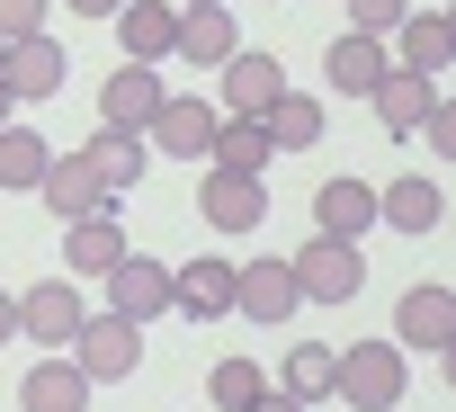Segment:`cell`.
<instances>
[{"label": "cell", "instance_id": "7a4b0ae2", "mask_svg": "<svg viewBox=\"0 0 456 412\" xmlns=\"http://www.w3.org/2000/svg\"><path fill=\"white\" fill-rule=\"evenodd\" d=\"M296 296H314V305H349L358 287H367V260H358V243H331V234H314L296 260Z\"/></svg>", "mask_w": 456, "mask_h": 412}, {"label": "cell", "instance_id": "7c38bea8", "mask_svg": "<svg viewBox=\"0 0 456 412\" xmlns=\"http://www.w3.org/2000/svg\"><path fill=\"white\" fill-rule=\"evenodd\" d=\"M81 323H90V305H81V287H72V278H45V287H28V296H19V332H28V341H45V350H54V341H72Z\"/></svg>", "mask_w": 456, "mask_h": 412}, {"label": "cell", "instance_id": "5b68a950", "mask_svg": "<svg viewBox=\"0 0 456 412\" xmlns=\"http://www.w3.org/2000/svg\"><path fill=\"white\" fill-rule=\"evenodd\" d=\"M108 314L117 323H161L170 314V260H143V251H126L117 269H108Z\"/></svg>", "mask_w": 456, "mask_h": 412}, {"label": "cell", "instance_id": "7402d4cb", "mask_svg": "<svg viewBox=\"0 0 456 412\" xmlns=\"http://www.w3.org/2000/svg\"><path fill=\"white\" fill-rule=\"evenodd\" d=\"M170 37H179V10H170V0H126V10H117V45H126V63H161Z\"/></svg>", "mask_w": 456, "mask_h": 412}, {"label": "cell", "instance_id": "6da1fadb", "mask_svg": "<svg viewBox=\"0 0 456 412\" xmlns=\"http://www.w3.org/2000/svg\"><path fill=\"white\" fill-rule=\"evenodd\" d=\"M403 385H411V367H403V350H394L385 332H376V341H349V350L331 358V394H340L349 412H394Z\"/></svg>", "mask_w": 456, "mask_h": 412}, {"label": "cell", "instance_id": "603a6c76", "mask_svg": "<svg viewBox=\"0 0 456 412\" xmlns=\"http://www.w3.org/2000/svg\"><path fill=\"white\" fill-rule=\"evenodd\" d=\"M117 260H126V225H117V216H81V225H63V269L108 278Z\"/></svg>", "mask_w": 456, "mask_h": 412}, {"label": "cell", "instance_id": "d6a6232c", "mask_svg": "<svg viewBox=\"0 0 456 412\" xmlns=\"http://www.w3.org/2000/svg\"><path fill=\"white\" fill-rule=\"evenodd\" d=\"M251 412H305V403H296V394H278V385H269V394H260V403H251Z\"/></svg>", "mask_w": 456, "mask_h": 412}, {"label": "cell", "instance_id": "e575fe53", "mask_svg": "<svg viewBox=\"0 0 456 412\" xmlns=\"http://www.w3.org/2000/svg\"><path fill=\"white\" fill-rule=\"evenodd\" d=\"M0 126H19V108H10V90H0Z\"/></svg>", "mask_w": 456, "mask_h": 412}, {"label": "cell", "instance_id": "5bb4252c", "mask_svg": "<svg viewBox=\"0 0 456 412\" xmlns=\"http://www.w3.org/2000/svg\"><path fill=\"white\" fill-rule=\"evenodd\" d=\"M81 161H90V179H99V197L117 206V197H126V188L143 179V161H152V152H143V135H117V126H99V135L81 144Z\"/></svg>", "mask_w": 456, "mask_h": 412}, {"label": "cell", "instance_id": "d4e9b609", "mask_svg": "<svg viewBox=\"0 0 456 412\" xmlns=\"http://www.w3.org/2000/svg\"><path fill=\"white\" fill-rule=\"evenodd\" d=\"M260 126H269L278 152H314V135H322V99H314V90H278Z\"/></svg>", "mask_w": 456, "mask_h": 412}, {"label": "cell", "instance_id": "8fae6325", "mask_svg": "<svg viewBox=\"0 0 456 412\" xmlns=\"http://www.w3.org/2000/svg\"><path fill=\"white\" fill-rule=\"evenodd\" d=\"M305 296H296V269L287 260H242L233 269V314H251V323H287Z\"/></svg>", "mask_w": 456, "mask_h": 412}, {"label": "cell", "instance_id": "f546056e", "mask_svg": "<svg viewBox=\"0 0 456 412\" xmlns=\"http://www.w3.org/2000/svg\"><path fill=\"white\" fill-rule=\"evenodd\" d=\"M403 19H411V0H349V37H376L385 45Z\"/></svg>", "mask_w": 456, "mask_h": 412}, {"label": "cell", "instance_id": "4316f807", "mask_svg": "<svg viewBox=\"0 0 456 412\" xmlns=\"http://www.w3.org/2000/svg\"><path fill=\"white\" fill-rule=\"evenodd\" d=\"M45 161H54V152H45V135H37V126H0V188H28V197H37Z\"/></svg>", "mask_w": 456, "mask_h": 412}, {"label": "cell", "instance_id": "4dcf8cb0", "mask_svg": "<svg viewBox=\"0 0 456 412\" xmlns=\"http://www.w3.org/2000/svg\"><path fill=\"white\" fill-rule=\"evenodd\" d=\"M19 37H45V0H0V45Z\"/></svg>", "mask_w": 456, "mask_h": 412}, {"label": "cell", "instance_id": "52a82bcc", "mask_svg": "<svg viewBox=\"0 0 456 412\" xmlns=\"http://www.w3.org/2000/svg\"><path fill=\"white\" fill-rule=\"evenodd\" d=\"M161 63H126V72H108V90H99V126H117V135H143L152 117H161Z\"/></svg>", "mask_w": 456, "mask_h": 412}, {"label": "cell", "instance_id": "30bf717a", "mask_svg": "<svg viewBox=\"0 0 456 412\" xmlns=\"http://www.w3.org/2000/svg\"><path fill=\"white\" fill-rule=\"evenodd\" d=\"M170 314L224 323V314H233V260H179L170 269Z\"/></svg>", "mask_w": 456, "mask_h": 412}, {"label": "cell", "instance_id": "83f0119b", "mask_svg": "<svg viewBox=\"0 0 456 412\" xmlns=\"http://www.w3.org/2000/svg\"><path fill=\"white\" fill-rule=\"evenodd\" d=\"M331 358H340V350H314V341H296V350H287V367H278V394H296V403L314 412V403L331 394Z\"/></svg>", "mask_w": 456, "mask_h": 412}, {"label": "cell", "instance_id": "e0dca14e", "mask_svg": "<svg viewBox=\"0 0 456 412\" xmlns=\"http://www.w3.org/2000/svg\"><path fill=\"white\" fill-rule=\"evenodd\" d=\"M385 72H394V63H385V45H376V37H349V28H340V37L322 45V81H331V90H349V99H367Z\"/></svg>", "mask_w": 456, "mask_h": 412}, {"label": "cell", "instance_id": "836d02e7", "mask_svg": "<svg viewBox=\"0 0 456 412\" xmlns=\"http://www.w3.org/2000/svg\"><path fill=\"white\" fill-rule=\"evenodd\" d=\"M72 10H81V19H117V10H126V0H72Z\"/></svg>", "mask_w": 456, "mask_h": 412}, {"label": "cell", "instance_id": "4fadbf2b", "mask_svg": "<svg viewBox=\"0 0 456 412\" xmlns=\"http://www.w3.org/2000/svg\"><path fill=\"white\" fill-rule=\"evenodd\" d=\"M197 216H206L215 234H251V225L269 216V188H260V179H233V170H206V188H197Z\"/></svg>", "mask_w": 456, "mask_h": 412}, {"label": "cell", "instance_id": "ffe728a7", "mask_svg": "<svg viewBox=\"0 0 456 412\" xmlns=\"http://www.w3.org/2000/svg\"><path fill=\"white\" fill-rule=\"evenodd\" d=\"M314 234H331V243L376 234V188H367V179H331V188L314 197Z\"/></svg>", "mask_w": 456, "mask_h": 412}, {"label": "cell", "instance_id": "9c48e42d", "mask_svg": "<svg viewBox=\"0 0 456 412\" xmlns=\"http://www.w3.org/2000/svg\"><path fill=\"white\" fill-rule=\"evenodd\" d=\"M394 350H456V296L429 278V287H403L394 305Z\"/></svg>", "mask_w": 456, "mask_h": 412}, {"label": "cell", "instance_id": "cb8c5ba5", "mask_svg": "<svg viewBox=\"0 0 456 412\" xmlns=\"http://www.w3.org/2000/svg\"><path fill=\"white\" fill-rule=\"evenodd\" d=\"M233 45L242 37H233V10H224V0H215V10H179V37H170L179 63H224Z\"/></svg>", "mask_w": 456, "mask_h": 412}, {"label": "cell", "instance_id": "f1b7e54d", "mask_svg": "<svg viewBox=\"0 0 456 412\" xmlns=\"http://www.w3.org/2000/svg\"><path fill=\"white\" fill-rule=\"evenodd\" d=\"M206 394H215V412H251V403L269 394V376H260L251 358H215V376H206Z\"/></svg>", "mask_w": 456, "mask_h": 412}, {"label": "cell", "instance_id": "484cf974", "mask_svg": "<svg viewBox=\"0 0 456 412\" xmlns=\"http://www.w3.org/2000/svg\"><path fill=\"white\" fill-rule=\"evenodd\" d=\"M376 225L429 234V225H438V179H394V188H376Z\"/></svg>", "mask_w": 456, "mask_h": 412}, {"label": "cell", "instance_id": "ba28073f", "mask_svg": "<svg viewBox=\"0 0 456 412\" xmlns=\"http://www.w3.org/2000/svg\"><path fill=\"white\" fill-rule=\"evenodd\" d=\"M215 99H161V117L143 126V152H170V161H206V144H215Z\"/></svg>", "mask_w": 456, "mask_h": 412}, {"label": "cell", "instance_id": "44dd1931", "mask_svg": "<svg viewBox=\"0 0 456 412\" xmlns=\"http://www.w3.org/2000/svg\"><path fill=\"white\" fill-rule=\"evenodd\" d=\"M206 161H215V170H233V179H260V170L278 161V144H269V126H260V117H224V126H215V144H206Z\"/></svg>", "mask_w": 456, "mask_h": 412}, {"label": "cell", "instance_id": "277c9868", "mask_svg": "<svg viewBox=\"0 0 456 412\" xmlns=\"http://www.w3.org/2000/svg\"><path fill=\"white\" fill-rule=\"evenodd\" d=\"M215 72H224V90H215V117H269V99L287 90L278 54H260V45H233Z\"/></svg>", "mask_w": 456, "mask_h": 412}, {"label": "cell", "instance_id": "8992f818", "mask_svg": "<svg viewBox=\"0 0 456 412\" xmlns=\"http://www.w3.org/2000/svg\"><path fill=\"white\" fill-rule=\"evenodd\" d=\"M63 45L54 37H19V45H0V90H10V108H37V99H54L63 90Z\"/></svg>", "mask_w": 456, "mask_h": 412}, {"label": "cell", "instance_id": "1f68e13d", "mask_svg": "<svg viewBox=\"0 0 456 412\" xmlns=\"http://www.w3.org/2000/svg\"><path fill=\"white\" fill-rule=\"evenodd\" d=\"M0 341H19V296L0 287Z\"/></svg>", "mask_w": 456, "mask_h": 412}, {"label": "cell", "instance_id": "2e32d148", "mask_svg": "<svg viewBox=\"0 0 456 412\" xmlns=\"http://www.w3.org/2000/svg\"><path fill=\"white\" fill-rule=\"evenodd\" d=\"M394 72H420V81H438L447 72V54H456V19H438V10H420V19H403L394 28Z\"/></svg>", "mask_w": 456, "mask_h": 412}, {"label": "cell", "instance_id": "9a60e30c", "mask_svg": "<svg viewBox=\"0 0 456 412\" xmlns=\"http://www.w3.org/2000/svg\"><path fill=\"white\" fill-rule=\"evenodd\" d=\"M37 197L54 206L63 225H81V216H117V206L99 197V179H90V161H81V152H63V161H45V179H37Z\"/></svg>", "mask_w": 456, "mask_h": 412}, {"label": "cell", "instance_id": "d6986e66", "mask_svg": "<svg viewBox=\"0 0 456 412\" xmlns=\"http://www.w3.org/2000/svg\"><path fill=\"white\" fill-rule=\"evenodd\" d=\"M90 376L72 367V358H37L28 367V385H19V412H90Z\"/></svg>", "mask_w": 456, "mask_h": 412}, {"label": "cell", "instance_id": "ac0fdd59", "mask_svg": "<svg viewBox=\"0 0 456 412\" xmlns=\"http://www.w3.org/2000/svg\"><path fill=\"white\" fill-rule=\"evenodd\" d=\"M367 108H376L385 135H420V117L438 108V81H420V72H385V81L367 90Z\"/></svg>", "mask_w": 456, "mask_h": 412}, {"label": "cell", "instance_id": "3957f363", "mask_svg": "<svg viewBox=\"0 0 456 412\" xmlns=\"http://www.w3.org/2000/svg\"><path fill=\"white\" fill-rule=\"evenodd\" d=\"M72 367H81L90 385H117V376H134V367H143V332H134V323H117V314H90V323L72 332Z\"/></svg>", "mask_w": 456, "mask_h": 412}, {"label": "cell", "instance_id": "d590c367", "mask_svg": "<svg viewBox=\"0 0 456 412\" xmlns=\"http://www.w3.org/2000/svg\"><path fill=\"white\" fill-rule=\"evenodd\" d=\"M170 10H215V0H170Z\"/></svg>", "mask_w": 456, "mask_h": 412}]
</instances>
